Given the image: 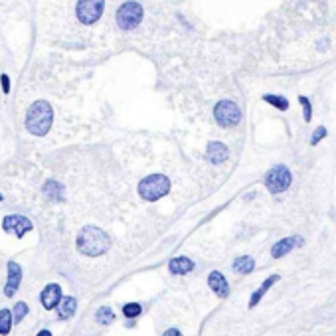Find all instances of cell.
<instances>
[{"instance_id":"obj_1","label":"cell","mask_w":336,"mask_h":336,"mask_svg":"<svg viewBox=\"0 0 336 336\" xmlns=\"http://www.w3.org/2000/svg\"><path fill=\"white\" fill-rule=\"evenodd\" d=\"M111 249V237L97 225H85L77 235V251L87 257H97Z\"/></svg>"},{"instance_id":"obj_2","label":"cell","mask_w":336,"mask_h":336,"mask_svg":"<svg viewBox=\"0 0 336 336\" xmlns=\"http://www.w3.org/2000/svg\"><path fill=\"white\" fill-rule=\"evenodd\" d=\"M54 123V109L47 101H36L26 113V129L36 136L47 134Z\"/></svg>"},{"instance_id":"obj_3","label":"cell","mask_w":336,"mask_h":336,"mask_svg":"<svg viewBox=\"0 0 336 336\" xmlns=\"http://www.w3.org/2000/svg\"><path fill=\"white\" fill-rule=\"evenodd\" d=\"M170 192V180L164 174H151L138 182V194L147 202H157Z\"/></svg>"},{"instance_id":"obj_4","label":"cell","mask_w":336,"mask_h":336,"mask_svg":"<svg viewBox=\"0 0 336 336\" xmlns=\"http://www.w3.org/2000/svg\"><path fill=\"white\" fill-rule=\"evenodd\" d=\"M293 182V174L285 164H275L267 174H265V186L271 194H281Z\"/></svg>"},{"instance_id":"obj_5","label":"cell","mask_w":336,"mask_h":336,"mask_svg":"<svg viewBox=\"0 0 336 336\" xmlns=\"http://www.w3.org/2000/svg\"><path fill=\"white\" fill-rule=\"evenodd\" d=\"M214 117H216V123L224 129H231L235 125H239L242 121V111L239 107L233 103V101H220L216 107H214Z\"/></svg>"},{"instance_id":"obj_6","label":"cell","mask_w":336,"mask_h":336,"mask_svg":"<svg viewBox=\"0 0 336 336\" xmlns=\"http://www.w3.org/2000/svg\"><path fill=\"white\" fill-rule=\"evenodd\" d=\"M142 20V6L138 2H125L119 10H117V24L123 30H133L134 26H138Z\"/></svg>"},{"instance_id":"obj_7","label":"cell","mask_w":336,"mask_h":336,"mask_svg":"<svg viewBox=\"0 0 336 336\" xmlns=\"http://www.w3.org/2000/svg\"><path fill=\"white\" fill-rule=\"evenodd\" d=\"M103 6H105V0H79L77 6H75L79 22L87 24V26L97 22L101 12H103Z\"/></svg>"},{"instance_id":"obj_8","label":"cell","mask_w":336,"mask_h":336,"mask_svg":"<svg viewBox=\"0 0 336 336\" xmlns=\"http://www.w3.org/2000/svg\"><path fill=\"white\" fill-rule=\"evenodd\" d=\"M2 227H4L6 233H12V235H16L18 239H22L28 231L34 229V224H32L30 218H26V216L10 214V216H6V218L2 220Z\"/></svg>"},{"instance_id":"obj_9","label":"cell","mask_w":336,"mask_h":336,"mask_svg":"<svg viewBox=\"0 0 336 336\" xmlns=\"http://www.w3.org/2000/svg\"><path fill=\"white\" fill-rule=\"evenodd\" d=\"M62 287L60 285H56V283H52V285H47L45 289L42 291V295H40V301H42V307L45 309V311H54V309H58V305L62 303Z\"/></svg>"},{"instance_id":"obj_10","label":"cell","mask_w":336,"mask_h":336,"mask_svg":"<svg viewBox=\"0 0 336 336\" xmlns=\"http://www.w3.org/2000/svg\"><path fill=\"white\" fill-rule=\"evenodd\" d=\"M299 246H303V237H299V235H291V237L279 239V242L271 247V255H273L275 259L285 257L287 253L293 251V249H295V247H299Z\"/></svg>"},{"instance_id":"obj_11","label":"cell","mask_w":336,"mask_h":336,"mask_svg":"<svg viewBox=\"0 0 336 336\" xmlns=\"http://www.w3.org/2000/svg\"><path fill=\"white\" fill-rule=\"evenodd\" d=\"M22 283V267L16 261H8V279H6V289L4 295L6 297H14L18 287Z\"/></svg>"},{"instance_id":"obj_12","label":"cell","mask_w":336,"mask_h":336,"mask_svg":"<svg viewBox=\"0 0 336 336\" xmlns=\"http://www.w3.org/2000/svg\"><path fill=\"white\" fill-rule=\"evenodd\" d=\"M206 157H208V160H210L212 164H222V162L227 160L229 151H227V147L224 145V142L214 140V142H210L208 149H206Z\"/></svg>"},{"instance_id":"obj_13","label":"cell","mask_w":336,"mask_h":336,"mask_svg":"<svg viewBox=\"0 0 336 336\" xmlns=\"http://www.w3.org/2000/svg\"><path fill=\"white\" fill-rule=\"evenodd\" d=\"M208 285H210V289H212L220 299H225V297L229 295V285H227L225 277H224L220 271H212V273H210Z\"/></svg>"},{"instance_id":"obj_14","label":"cell","mask_w":336,"mask_h":336,"mask_svg":"<svg viewBox=\"0 0 336 336\" xmlns=\"http://www.w3.org/2000/svg\"><path fill=\"white\" fill-rule=\"evenodd\" d=\"M168 269H170V273H174V275H188V273L194 271V261H192L190 257L180 255V257L170 259Z\"/></svg>"},{"instance_id":"obj_15","label":"cell","mask_w":336,"mask_h":336,"mask_svg":"<svg viewBox=\"0 0 336 336\" xmlns=\"http://www.w3.org/2000/svg\"><path fill=\"white\" fill-rule=\"evenodd\" d=\"M42 192L45 194V198H50L54 202H62L64 200V186L58 180H45Z\"/></svg>"},{"instance_id":"obj_16","label":"cell","mask_w":336,"mask_h":336,"mask_svg":"<svg viewBox=\"0 0 336 336\" xmlns=\"http://www.w3.org/2000/svg\"><path fill=\"white\" fill-rule=\"evenodd\" d=\"M277 281H279V275H271V277H267V279L261 283V287H259V289L251 295V299H249V309H253V307H257V305H259V301L263 299V295L271 289V287H273Z\"/></svg>"},{"instance_id":"obj_17","label":"cell","mask_w":336,"mask_h":336,"mask_svg":"<svg viewBox=\"0 0 336 336\" xmlns=\"http://www.w3.org/2000/svg\"><path fill=\"white\" fill-rule=\"evenodd\" d=\"M231 267H233V271H235V273L247 275V273H251V271L255 269V259H253V257H249V255H239V257H235V259H233Z\"/></svg>"},{"instance_id":"obj_18","label":"cell","mask_w":336,"mask_h":336,"mask_svg":"<svg viewBox=\"0 0 336 336\" xmlns=\"http://www.w3.org/2000/svg\"><path fill=\"white\" fill-rule=\"evenodd\" d=\"M75 309H77V301L73 297H66L62 299V303L58 305V318L62 320H67L75 314Z\"/></svg>"},{"instance_id":"obj_19","label":"cell","mask_w":336,"mask_h":336,"mask_svg":"<svg viewBox=\"0 0 336 336\" xmlns=\"http://www.w3.org/2000/svg\"><path fill=\"white\" fill-rule=\"evenodd\" d=\"M95 320H97L99 324H111L113 320H115V313H113V309L111 307H99L97 309V313H95Z\"/></svg>"},{"instance_id":"obj_20","label":"cell","mask_w":336,"mask_h":336,"mask_svg":"<svg viewBox=\"0 0 336 336\" xmlns=\"http://www.w3.org/2000/svg\"><path fill=\"white\" fill-rule=\"evenodd\" d=\"M12 313L8 311V309H2L0 311V334L2 336H6L8 332H10V328H12Z\"/></svg>"},{"instance_id":"obj_21","label":"cell","mask_w":336,"mask_h":336,"mask_svg":"<svg viewBox=\"0 0 336 336\" xmlns=\"http://www.w3.org/2000/svg\"><path fill=\"white\" fill-rule=\"evenodd\" d=\"M263 101L271 103L279 111H287V109H289V101H287L285 97H281V95H263Z\"/></svg>"},{"instance_id":"obj_22","label":"cell","mask_w":336,"mask_h":336,"mask_svg":"<svg viewBox=\"0 0 336 336\" xmlns=\"http://www.w3.org/2000/svg\"><path fill=\"white\" fill-rule=\"evenodd\" d=\"M140 313H142V307L138 303H127L123 307V314L127 318H136V316H140Z\"/></svg>"},{"instance_id":"obj_23","label":"cell","mask_w":336,"mask_h":336,"mask_svg":"<svg viewBox=\"0 0 336 336\" xmlns=\"http://www.w3.org/2000/svg\"><path fill=\"white\" fill-rule=\"evenodd\" d=\"M10 313H12V320H14V322H20V320L26 318V314H28V305H26V303H16L14 309H12Z\"/></svg>"},{"instance_id":"obj_24","label":"cell","mask_w":336,"mask_h":336,"mask_svg":"<svg viewBox=\"0 0 336 336\" xmlns=\"http://www.w3.org/2000/svg\"><path fill=\"white\" fill-rule=\"evenodd\" d=\"M324 136H326V129H324V127H318V129L313 133V136H311V145H318V142H320Z\"/></svg>"},{"instance_id":"obj_25","label":"cell","mask_w":336,"mask_h":336,"mask_svg":"<svg viewBox=\"0 0 336 336\" xmlns=\"http://www.w3.org/2000/svg\"><path fill=\"white\" fill-rule=\"evenodd\" d=\"M299 101H301V105H303V109H305V121L311 123V119H313V109H311L309 99H307V97H301Z\"/></svg>"},{"instance_id":"obj_26","label":"cell","mask_w":336,"mask_h":336,"mask_svg":"<svg viewBox=\"0 0 336 336\" xmlns=\"http://www.w3.org/2000/svg\"><path fill=\"white\" fill-rule=\"evenodd\" d=\"M0 81H2L4 93H8V91H10V81H8V75H2V77H0Z\"/></svg>"},{"instance_id":"obj_27","label":"cell","mask_w":336,"mask_h":336,"mask_svg":"<svg viewBox=\"0 0 336 336\" xmlns=\"http://www.w3.org/2000/svg\"><path fill=\"white\" fill-rule=\"evenodd\" d=\"M162 336H182V332H180L178 328H168V330H166Z\"/></svg>"},{"instance_id":"obj_28","label":"cell","mask_w":336,"mask_h":336,"mask_svg":"<svg viewBox=\"0 0 336 336\" xmlns=\"http://www.w3.org/2000/svg\"><path fill=\"white\" fill-rule=\"evenodd\" d=\"M36 336H52V332H50V330H45V328H44V330H40V332H38Z\"/></svg>"},{"instance_id":"obj_29","label":"cell","mask_w":336,"mask_h":336,"mask_svg":"<svg viewBox=\"0 0 336 336\" xmlns=\"http://www.w3.org/2000/svg\"><path fill=\"white\" fill-rule=\"evenodd\" d=\"M0 202H2V194H0Z\"/></svg>"}]
</instances>
